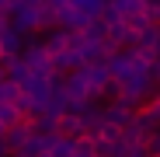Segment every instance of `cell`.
<instances>
[{"label":"cell","instance_id":"16","mask_svg":"<svg viewBox=\"0 0 160 157\" xmlns=\"http://www.w3.org/2000/svg\"><path fill=\"white\" fill-rule=\"evenodd\" d=\"M153 84H157V87H160V60H157V63H153Z\"/></svg>","mask_w":160,"mask_h":157},{"label":"cell","instance_id":"17","mask_svg":"<svg viewBox=\"0 0 160 157\" xmlns=\"http://www.w3.org/2000/svg\"><path fill=\"white\" fill-rule=\"evenodd\" d=\"M11 157H24V154H11Z\"/></svg>","mask_w":160,"mask_h":157},{"label":"cell","instance_id":"6","mask_svg":"<svg viewBox=\"0 0 160 157\" xmlns=\"http://www.w3.org/2000/svg\"><path fill=\"white\" fill-rule=\"evenodd\" d=\"M80 66H84V60H80L73 49H63V52L52 56V73H59V77H66V73H73V70H80Z\"/></svg>","mask_w":160,"mask_h":157},{"label":"cell","instance_id":"14","mask_svg":"<svg viewBox=\"0 0 160 157\" xmlns=\"http://www.w3.org/2000/svg\"><path fill=\"white\" fill-rule=\"evenodd\" d=\"M84 39H91V42H104V39H108V24H104V21H91L87 28H84Z\"/></svg>","mask_w":160,"mask_h":157},{"label":"cell","instance_id":"11","mask_svg":"<svg viewBox=\"0 0 160 157\" xmlns=\"http://www.w3.org/2000/svg\"><path fill=\"white\" fill-rule=\"evenodd\" d=\"M77 140H63V136H49V154L45 157H73Z\"/></svg>","mask_w":160,"mask_h":157},{"label":"cell","instance_id":"5","mask_svg":"<svg viewBox=\"0 0 160 157\" xmlns=\"http://www.w3.org/2000/svg\"><path fill=\"white\" fill-rule=\"evenodd\" d=\"M73 4V11H77V18H80V24H87L91 21H101V11H104V0H70Z\"/></svg>","mask_w":160,"mask_h":157},{"label":"cell","instance_id":"12","mask_svg":"<svg viewBox=\"0 0 160 157\" xmlns=\"http://www.w3.org/2000/svg\"><path fill=\"white\" fill-rule=\"evenodd\" d=\"M21 154H24V157H45V154H49V136H38V133H32Z\"/></svg>","mask_w":160,"mask_h":157},{"label":"cell","instance_id":"18","mask_svg":"<svg viewBox=\"0 0 160 157\" xmlns=\"http://www.w3.org/2000/svg\"><path fill=\"white\" fill-rule=\"evenodd\" d=\"M157 98H160V87H157Z\"/></svg>","mask_w":160,"mask_h":157},{"label":"cell","instance_id":"9","mask_svg":"<svg viewBox=\"0 0 160 157\" xmlns=\"http://www.w3.org/2000/svg\"><path fill=\"white\" fill-rule=\"evenodd\" d=\"M45 52L49 56H56V52H63V49H70V32H63V28H52L49 35H45Z\"/></svg>","mask_w":160,"mask_h":157},{"label":"cell","instance_id":"13","mask_svg":"<svg viewBox=\"0 0 160 157\" xmlns=\"http://www.w3.org/2000/svg\"><path fill=\"white\" fill-rule=\"evenodd\" d=\"M18 122H24V115L18 112V105H0V129L7 133V129L18 126Z\"/></svg>","mask_w":160,"mask_h":157},{"label":"cell","instance_id":"1","mask_svg":"<svg viewBox=\"0 0 160 157\" xmlns=\"http://www.w3.org/2000/svg\"><path fill=\"white\" fill-rule=\"evenodd\" d=\"M18 60L24 63V70H28L32 77H52V56L45 52V45H42V42H35V45H24Z\"/></svg>","mask_w":160,"mask_h":157},{"label":"cell","instance_id":"19","mask_svg":"<svg viewBox=\"0 0 160 157\" xmlns=\"http://www.w3.org/2000/svg\"><path fill=\"white\" fill-rule=\"evenodd\" d=\"M91 157H94V154H91Z\"/></svg>","mask_w":160,"mask_h":157},{"label":"cell","instance_id":"10","mask_svg":"<svg viewBox=\"0 0 160 157\" xmlns=\"http://www.w3.org/2000/svg\"><path fill=\"white\" fill-rule=\"evenodd\" d=\"M108 7L125 21V18H132V14H143L146 7H143V0H108Z\"/></svg>","mask_w":160,"mask_h":157},{"label":"cell","instance_id":"4","mask_svg":"<svg viewBox=\"0 0 160 157\" xmlns=\"http://www.w3.org/2000/svg\"><path fill=\"white\" fill-rule=\"evenodd\" d=\"M35 133L32 129V119H24V122H18V126H11L7 133H4V147L11 150V154H21L24 150V143H28V136Z\"/></svg>","mask_w":160,"mask_h":157},{"label":"cell","instance_id":"2","mask_svg":"<svg viewBox=\"0 0 160 157\" xmlns=\"http://www.w3.org/2000/svg\"><path fill=\"white\" fill-rule=\"evenodd\" d=\"M84 81H87V87H91V101H98V98H101V91L112 84V73H108V66H104V60H101V63H87V66H84Z\"/></svg>","mask_w":160,"mask_h":157},{"label":"cell","instance_id":"15","mask_svg":"<svg viewBox=\"0 0 160 157\" xmlns=\"http://www.w3.org/2000/svg\"><path fill=\"white\" fill-rule=\"evenodd\" d=\"M146 154H150V157H160V133H153V136H150V143H146Z\"/></svg>","mask_w":160,"mask_h":157},{"label":"cell","instance_id":"8","mask_svg":"<svg viewBox=\"0 0 160 157\" xmlns=\"http://www.w3.org/2000/svg\"><path fill=\"white\" fill-rule=\"evenodd\" d=\"M56 136H63V140H80V136H84L80 119H77V115H59V122H56Z\"/></svg>","mask_w":160,"mask_h":157},{"label":"cell","instance_id":"7","mask_svg":"<svg viewBox=\"0 0 160 157\" xmlns=\"http://www.w3.org/2000/svg\"><path fill=\"white\" fill-rule=\"evenodd\" d=\"M21 49H24V39H21V32L7 28L4 35H0V56H21Z\"/></svg>","mask_w":160,"mask_h":157},{"label":"cell","instance_id":"3","mask_svg":"<svg viewBox=\"0 0 160 157\" xmlns=\"http://www.w3.org/2000/svg\"><path fill=\"white\" fill-rule=\"evenodd\" d=\"M132 108H125L122 101H108V105H101V119H104V126H115V129H125L129 122H132Z\"/></svg>","mask_w":160,"mask_h":157}]
</instances>
